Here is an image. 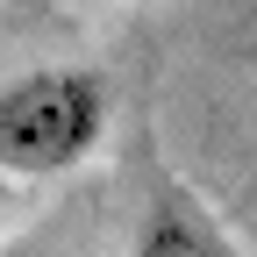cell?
<instances>
[{
    "mask_svg": "<svg viewBox=\"0 0 257 257\" xmlns=\"http://www.w3.org/2000/svg\"><path fill=\"white\" fill-rule=\"evenodd\" d=\"M107 136V86L93 72H29L15 86H0V172L50 179L86 165Z\"/></svg>",
    "mask_w": 257,
    "mask_h": 257,
    "instance_id": "cell-1",
    "label": "cell"
},
{
    "mask_svg": "<svg viewBox=\"0 0 257 257\" xmlns=\"http://www.w3.org/2000/svg\"><path fill=\"white\" fill-rule=\"evenodd\" d=\"M136 257H243V250L221 236V221L200 200H186L179 186H165L143 207V221H136Z\"/></svg>",
    "mask_w": 257,
    "mask_h": 257,
    "instance_id": "cell-2",
    "label": "cell"
}]
</instances>
